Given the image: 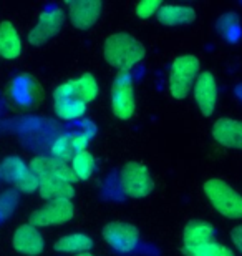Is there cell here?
I'll return each mask as SVG.
<instances>
[{
    "mask_svg": "<svg viewBox=\"0 0 242 256\" xmlns=\"http://www.w3.org/2000/svg\"><path fill=\"white\" fill-rule=\"evenodd\" d=\"M146 50L141 42L130 34L120 32L113 34L105 40L103 45V57L111 66L120 72H130L145 58Z\"/></svg>",
    "mask_w": 242,
    "mask_h": 256,
    "instance_id": "1",
    "label": "cell"
},
{
    "mask_svg": "<svg viewBox=\"0 0 242 256\" xmlns=\"http://www.w3.org/2000/svg\"><path fill=\"white\" fill-rule=\"evenodd\" d=\"M206 198L224 218L242 220V194L221 178H211L203 185Z\"/></svg>",
    "mask_w": 242,
    "mask_h": 256,
    "instance_id": "2",
    "label": "cell"
},
{
    "mask_svg": "<svg viewBox=\"0 0 242 256\" xmlns=\"http://www.w3.org/2000/svg\"><path fill=\"white\" fill-rule=\"evenodd\" d=\"M199 68L201 64L194 55L188 54L178 57L169 72V94L176 100L186 98L194 88V84L199 76Z\"/></svg>",
    "mask_w": 242,
    "mask_h": 256,
    "instance_id": "3",
    "label": "cell"
},
{
    "mask_svg": "<svg viewBox=\"0 0 242 256\" xmlns=\"http://www.w3.org/2000/svg\"><path fill=\"white\" fill-rule=\"evenodd\" d=\"M111 110L120 120H130L135 115L136 102L130 72H118L111 86Z\"/></svg>",
    "mask_w": 242,
    "mask_h": 256,
    "instance_id": "4",
    "label": "cell"
},
{
    "mask_svg": "<svg viewBox=\"0 0 242 256\" xmlns=\"http://www.w3.org/2000/svg\"><path fill=\"white\" fill-rule=\"evenodd\" d=\"M120 188L130 198H145L153 192L154 183L149 170L138 162H130L120 173Z\"/></svg>",
    "mask_w": 242,
    "mask_h": 256,
    "instance_id": "5",
    "label": "cell"
},
{
    "mask_svg": "<svg viewBox=\"0 0 242 256\" xmlns=\"http://www.w3.org/2000/svg\"><path fill=\"white\" fill-rule=\"evenodd\" d=\"M75 214V208L70 200H58V202H48L37 212L30 214V224L35 228H47L65 224L70 222Z\"/></svg>",
    "mask_w": 242,
    "mask_h": 256,
    "instance_id": "6",
    "label": "cell"
},
{
    "mask_svg": "<svg viewBox=\"0 0 242 256\" xmlns=\"http://www.w3.org/2000/svg\"><path fill=\"white\" fill-rule=\"evenodd\" d=\"M103 238L118 253H131L140 242V232L131 223L111 222L103 228Z\"/></svg>",
    "mask_w": 242,
    "mask_h": 256,
    "instance_id": "7",
    "label": "cell"
},
{
    "mask_svg": "<svg viewBox=\"0 0 242 256\" xmlns=\"http://www.w3.org/2000/svg\"><path fill=\"white\" fill-rule=\"evenodd\" d=\"M30 173H33L38 178L40 183L51 178H58V180L73 183L78 180L73 172V168L68 163H63L60 160H55L53 156H35L28 165Z\"/></svg>",
    "mask_w": 242,
    "mask_h": 256,
    "instance_id": "8",
    "label": "cell"
},
{
    "mask_svg": "<svg viewBox=\"0 0 242 256\" xmlns=\"http://www.w3.org/2000/svg\"><path fill=\"white\" fill-rule=\"evenodd\" d=\"M65 22V14L60 7H50L40 15L37 25L30 30L28 42L32 45H43L60 32Z\"/></svg>",
    "mask_w": 242,
    "mask_h": 256,
    "instance_id": "9",
    "label": "cell"
},
{
    "mask_svg": "<svg viewBox=\"0 0 242 256\" xmlns=\"http://www.w3.org/2000/svg\"><path fill=\"white\" fill-rule=\"evenodd\" d=\"M10 96L20 108H33L43 98V90L32 75L22 74L12 82Z\"/></svg>",
    "mask_w": 242,
    "mask_h": 256,
    "instance_id": "10",
    "label": "cell"
},
{
    "mask_svg": "<svg viewBox=\"0 0 242 256\" xmlns=\"http://www.w3.org/2000/svg\"><path fill=\"white\" fill-rule=\"evenodd\" d=\"M194 100L204 116H211L218 105V82L211 72H201L193 88Z\"/></svg>",
    "mask_w": 242,
    "mask_h": 256,
    "instance_id": "11",
    "label": "cell"
},
{
    "mask_svg": "<svg viewBox=\"0 0 242 256\" xmlns=\"http://www.w3.org/2000/svg\"><path fill=\"white\" fill-rule=\"evenodd\" d=\"M101 8L103 4L100 0H75L68 4V17L73 27L78 30H88L96 24Z\"/></svg>",
    "mask_w": 242,
    "mask_h": 256,
    "instance_id": "12",
    "label": "cell"
},
{
    "mask_svg": "<svg viewBox=\"0 0 242 256\" xmlns=\"http://www.w3.org/2000/svg\"><path fill=\"white\" fill-rule=\"evenodd\" d=\"M12 244L15 252L25 256H37L43 252L45 240L40 234L38 228L32 226V224H22L15 230Z\"/></svg>",
    "mask_w": 242,
    "mask_h": 256,
    "instance_id": "13",
    "label": "cell"
},
{
    "mask_svg": "<svg viewBox=\"0 0 242 256\" xmlns=\"http://www.w3.org/2000/svg\"><path fill=\"white\" fill-rule=\"evenodd\" d=\"M213 138L226 148L242 150V122L236 118H219L213 125Z\"/></svg>",
    "mask_w": 242,
    "mask_h": 256,
    "instance_id": "14",
    "label": "cell"
},
{
    "mask_svg": "<svg viewBox=\"0 0 242 256\" xmlns=\"http://www.w3.org/2000/svg\"><path fill=\"white\" fill-rule=\"evenodd\" d=\"M216 242V230L211 223L203 220H193L184 226L183 232V244L184 250H191L199 244Z\"/></svg>",
    "mask_w": 242,
    "mask_h": 256,
    "instance_id": "15",
    "label": "cell"
},
{
    "mask_svg": "<svg viewBox=\"0 0 242 256\" xmlns=\"http://www.w3.org/2000/svg\"><path fill=\"white\" fill-rule=\"evenodd\" d=\"M22 54V38L12 22L0 24V57L13 60Z\"/></svg>",
    "mask_w": 242,
    "mask_h": 256,
    "instance_id": "16",
    "label": "cell"
},
{
    "mask_svg": "<svg viewBox=\"0 0 242 256\" xmlns=\"http://www.w3.org/2000/svg\"><path fill=\"white\" fill-rule=\"evenodd\" d=\"M158 22L166 27H178L188 25L196 20V10L184 5H163L156 14Z\"/></svg>",
    "mask_w": 242,
    "mask_h": 256,
    "instance_id": "17",
    "label": "cell"
},
{
    "mask_svg": "<svg viewBox=\"0 0 242 256\" xmlns=\"http://www.w3.org/2000/svg\"><path fill=\"white\" fill-rule=\"evenodd\" d=\"M91 246H93V240L90 236H86L83 233H71L66 236H61L60 240H56V243L53 244L55 252L58 253H73L81 254V253H88Z\"/></svg>",
    "mask_w": 242,
    "mask_h": 256,
    "instance_id": "18",
    "label": "cell"
},
{
    "mask_svg": "<svg viewBox=\"0 0 242 256\" xmlns=\"http://www.w3.org/2000/svg\"><path fill=\"white\" fill-rule=\"evenodd\" d=\"M38 193L43 200L58 202V200H70L75 194V190L71 183L58 180V178H51V180H45L40 183Z\"/></svg>",
    "mask_w": 242,
    "mask_h": 256,
    "instance_id": "19",
    "label": "cell"
},
{
    "mask_svg": "<svg viewBox=\"0 0 242 256\" xmlns=\"http://www.w3.org/2000/svg\"><path fill=\"white\" fill-rule=\"evenodd\" d=\"M86 104L78 100L76 96L71 98H63L55 102V114L60 120L70 122V120H78L85 115Z\"/></svg>",
    "mask_w": 242,
    "mask_h": 256,
    "instance_id": "20",
    "label": "cell"
},
{
    "mask_svg": "<svg viewBox=\"0 0 242 256\" xmlns=\"http://www.w3.org/2000/svg\"><path fill=\"white\" fill-rule=\"evenodd\" d=\"M78 155V148L75 143V133H66V135L58 136L51 145V156L55 160L68 163L73 160V156Z\"/></svg>",
    "mask_w": 242,
    "mask_h": 256,
    "instance_id": "21",
    "label": "cell"
},
{
    "mask_svg": "<svg viewBox=\"0 0 242 256\" xmlns=\"http://www.w3.org/2000/svg\"><path fill=\"white\" fill-rule=\"evenodd\" d=\"M75 88V95L76 98L81 100L83 104H88V102H93L98 94H100V86H98L96 78L91 74H83L80 78L71 80Z\"/></svg>",
    "mask_w": 242,
    "mask_h": 256,
    "instance_id": "22",
    "label": "cell"
},
{
    "mask_svg": "<svg viewBox=\"0 0 242 256\" xmlns=\"http://www.w3.org/2000/svg\"><path fill=\"white\" fill-rule=\"evenodd\" d=\"M0 173H2V176L8 183H13V185L17 186L18 183L28 175L30 170L23 163V160H20L18 156H8V158H5L2 166H0Z\"/></svg>",
    "mask_w": 242,
    "mask_h": 256,
    "instance_id": "23",
    "label": "cell"
},
{
    "mask_svg": "<svg viewBox=\"0 0 242 256\" xmlns=\"http://www.w3.org/2000/svg\"><path fill=\"white\" fill-rule=\"evenodd\" d=\"M218 30L228 42H238L241 37V22L234 12L223 15L218 22Z\"/></svg>",
    "mask_w": 242,
    "mask_h": 256,
    "instance_id": "24",
    "label": "cell"
},
{
    "mask_svg": "<svg viewBox=\"0 0 242 256\" xmlns=\"http://www.w3.org/2000/svg\"><path fill=\"white\" fill-rule=\"evenodd\" d=\"M70 165L78 180H88L91 173L95 172V158L90 152H81L73 156Z\"/></svg>",
    "mask_w": 242,
    "mask_h": 256,
    "instance_id": "25",
    "label": "cell"
},
{
    "mask_svg": "<svg viewBox=\"0 0 242 256\" xmlns=\"http://www.w3.org/2000/svg\"><path fill=\"white\" fill-rule=\"evenodd\" d=\"M184 253L188 256H236V253L229 246L218 242H209L191 250H184Z\"/></svg>",
    "mask_w": 242,
    "mask_h": 256,
    "instance_id": "26",
    "label": "cell"
},
{
    "mask_svg": "<svg viewBox=\"0 0 242 256\" xmlns=\"http://www.w3.org/2000/svg\"><path fill=\"white\" fill-rule=\"evenodd\" d=\"M161 7L163 4L159 0H143V2L136 5V15L140 18H149L154 14H158Z\"/></svg>",
    "mask_w": 242,
    "mask_h": 256,
    "instance_id": "27",
    "label": "cell"
},
{
    "mask_svg": "<svg viewBox=\"0 0 242 256\" xmlns=\"http://www.w3.org/2000/svg\"><path fill=\"white\" fill-rule=\"evenodd\" d=\"M18 196L15 192H5L2 196H0V214L2 216H7L13 212V208L17 206Z\"/></svg>",
    "mask_w": 242,
    "mask_h": 256,
    "instance_id": "28",
    "label": "cell"
},
{
    "mask_svg": "<svg viewBox=\"0 0 242 256\" xmlns=\"http://www.w3.org/2000/svg\"><path fill=\"white\" fill-rule=\"evenodd\" d=\"M17 188L22 193H33V192H37L40 188V180L33 175V173H28V175L18 183Z\"/></svg>",
    "mask_w": 242,
    "mask_h": 256,
    "instance_id": "29",
    "label": "cell"
},
{
    "mask_svg": "<svg viewBox=\"0 0 242 256\" xmlns=\"http://www.w3.org/2000/svg\"><path fill=\"white\" fill-rule=\"evenodd\" d=\"M231 240H233V244L238 248V252L242 254V226H236L231 230Z\"/></svg>",
    "mask_w": 242,
    "mask_h": 256,
    "instance_id": "30",
    "label": "cell"
},
{
    "mask_svg": "<svg viewBox=\"0 0 242 256\" xmlns=\"http://www.w3.org/2000/svg\"><path fill=\"white\" fill-rule=\"evenodd\" d=\"M76 256H93L91 253H81V254H76Z\"/></svg>",
    "mask_w": 242,
    "mask_h": 256,
    "instance_id": "31",
    "label": "cell"
}]
</instances>
